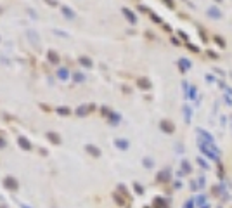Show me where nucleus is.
Wrapping results in <instances>:
<instances>
[{
  "label": "nucleus",
  "mask_w": 232,
  "mask_h": 208,
  "mask_svg": "<svg viewBox=\"0 0 232 208\" xmlns=\"http://www.w3.org/2000/svg\"><path fill=\"white\" fill-rule=\"evenodd\" d=\"M139 87H142V89H149L151 83H149V80H146V78H139Z\"/></svg>",
  "instance_id": "1a4fd4ad"
},
{
  "label": "nucleus",
  "mask_w": 232,
  "mask_h": 208,
  "mask_svg": "<svg viewBox=\"0 0 232 208\" xmlns=\"http://www.w3.org/2000/svg\"><path fill=\"white\" fill-rule=\"evenodd\" d=\"M18 141H19V144H21V146L24 147V149H30V147H31V144L28 142V139H24V137H19Z\"/></svg>",
  "instance_id": "9d476101"
},
{
  "label": "nucleus",
  "mask_w": 232,
  "mask_h": 208,
  "mask_svg": "<svg viewBox=\"0 0 232 208\" xmlns=\"http://www.w3.org/2000/svg\"><path fill=\"white\" fill-rule=\"evenodd\" d=\"M73 80L76 82V83H82V82H85V75H83V73H78V71H76V73L73 75Z\"/></svg>",
  "instance_id": "6e6552de"
},
{
  "label": "nucleus",
  "mask_w": 232,
  "mask_h": 208,
  "mask_svg": "<svg viewBox=\"0 0 232 208\" xmlns=\"http://www.w3.org/2000/svg\"><path fill=\"white\" fill-rule=\"evenodd\" d=\"M88 109H92V106L88 108L87 104H83V106H80L78 109H76V115H78V116H83V115H85V113H87Z\"/></svg>",
  "instance_id": "0eeeda50"
},
{
  "label": "nucleus",
  "mask_w": 232,
  "mask_h": 208,
  "mask_svg": "<svg viewBox=\"0 0 232 208\" xmlns=\"http://www.w3.org/2000/svg\"><path fill=\"white\" fill-rule=\"evenodd\" d=\"M123 14H125V18L128 19L130 23H135L137 21V18H135V14L132 12V11H128V9H123Z\"/></svg>",
  "instance_id": "20e7f679"
},
{
  "label": "nucleus",
  "mask_w": 232,
  "mask_h": 208,
  "mask_svg": "<svg viewBox=\"0 0 232 208\" xmlns=\"http://www.w3.org/2000/svg\"><path fill=\"white\" fill-rule=\"evenodd\" d=\"M2 146H4V141H2V139H0V147H2Z\"/></svg>",
  "instance_id": "dca6fc26"
},
{
  "label": "nucleus",
  "mask_w": 232,
  "mask_h": 208,
  "mask_svg": "<svg viewBox=\"0 0 232 208\" xmlns=\"http://www.w3.org/2000/svg\"><path fill=\"white\" fill-rule=\"evenodd\" d=\"M59 113H61V115H70V109H68V108H59Z\"/></svg>",
  "instance_id": "ddd939ff"
},
{
  "label": "nucleus",
  "mask_w": 232,
  "mask_h": 208,
  "mask_svg": "<svg viewBox=\"0 0 232 208\" xmlns=\"http://www.w3.org/2000/svg\"><path fill=\"white\" fill-rule=\"evenodd\" d=\"M45 4L52 5V7H57V5H59V2H57V0H45Z\"/></svg>",
  "instance_id": "f8f14e48"
},
{
  "label": "nucleus",
  "mask_w": 232,
  "mask_h": 208,
  "mask_svg": "<svg viewBox=\"0 0 232 208\" xmlns=\"http://www.w3.org/2000/svg\"><path fill=\"white\" fill-rule=\"evenodd\" d=\"M54 33L59 35V36H68V33H66V31H61V30H54Z\"/></svg>",
  "instance_id": "4468645a"
},
{
  "label": "nucleus",
  "mask_w": 232,
  "mask_h": 208,
  "mask_svg": "<svg viewBox=\"0 0 232 208\" xmlns=\"http://www.w3.org/2000/svg\"><path fill=\"white\" fill-rule=\"evenodd\" d=\"M78 62L82 64V66H85V68H92V61L88 57H85V56H82V57L78 59Z\"/></svg>",
  "instance_id": "39448f33"
},
{
  "label": "nucleus",
  "mask_w": 232,
  "mask_h": 208,
  "mask_svg": "<svg viewBox=\"0 0 232 208\" xmlns=\"http://www.w3.org/2000/svg\"><path fill=\"white\" fill-rule=\"evenodd\" d=\"M0 12H2V9H0Z\"/></svg>",
  "instance_id": "f3484780"
},
{
  "label": "nucleus",
  "mask_w": 232,
  "mask_h": 208,
  "mask_svg": "<svg viewBox=\"0 0 232 208\" xmlns=\"http://www.w3.org/2000/svg\"><path fill=\"white\" fill-rule=\"evenodd\" d=\"M87 149H88V151H90V153H92V155H99V151H97V149H95V147H92V146H88V147H87Z\"/></svg>",
  "instance_id": "2eb2a0df"
},
{
  "label": "nucleus",
  "mask_w": 232,
  "mask_h": 208,
  "mask_svg": "<svg viewBox=\"0 0 232 208\" xmlns=\"http://www.w3.org/2000/svg\"><path fill=\"white\" fill-rule=\"evenodd\" d=\"M57 76H59V78L61 80H68L70 78V70H68V68H59V70H57Z\"/></svg>",
  "instance_id": "7ed1b4c3"
},
{
  "label": "nucleus",
  "mask_w": 232,
  "mask_h": 208,
  "mask_svg": "<svg viewBox=\"0 0 232 208\" xmlns=\"http://www.w3.org/2000/svg\"><path fill=\"white\" fill-rule=\"evenodd\" d=\"M61 12H62V16H64L66 19H70V21H73V19L76 18L74 11L71 9V7H68V5H61Z\"/></svg>",
  "instance_id": "f257e3e1"
},
{
  "label": "nucleus",
  "mask_w": 232,
  "mask_h": 208,
  "mask_svg": "<svg viewBox=\"0 0 232 208\" xmlns=\"http://www.w3.org/2000/svg\"><path fill=\"white\" fill-rule=\"evenodd\" d=\"M47 137L50 139V141H52V142H56V144H57V142H61V139H59V135H57V134H54V132H49V134H47Z\"/></svg>",
  "instance_id": "9b49d317"
},
{
  "label": "nucleus",
  "mask_w": 232,
  "mask_h": 208,
  "mask_svg": "<svg viewBox=\"0 0 232 208\" xmlns=\"http://www.w3.org/2000/svg\"><path fill=\"white\" fill-rule=\"evenodd\" d=\"M28 38L33 42L35 45H38L40 44V40H38V36H36V31H28Z\"/></svg>",
  "instance_id": "423d86ee"
},
{
  "label": "nucleus",
  "mask_w": 232,
  "mask_h": 208,
  "mask_svg": "<svg viewBox=\"0 0 232 208\" xmlns=\"http://www.w3.org/2000/svg\"><path fill=\"white\" fill-rule=\"evenodd\" d=\"M47 59H49V62H50V64H57V62L61 61V59H59V54L56 52V50H47Z\"/></svg>",
  "instance_id": "f03ea898"
}]
</instances>
